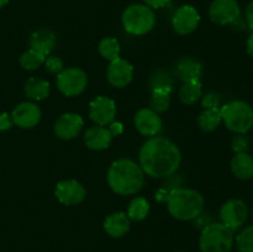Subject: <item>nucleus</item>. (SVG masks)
I'll return each instance as SVG.
<instances>
[{
    "instance_id": "nucleus-1",
    "label": "nucleus",
    "mask_w": 253,
    "mask_h": 252,
    "mask_svg": "<svg viewBox=\"0 0 253 252\" xmlns=\"http://www.w3.org/2000/svg\"><path fill=\"white\" fill-rule=\"evenodd\" d=\"M180 151L172 141L153 136L146 141L140 150V167L153 178L169 177L179 167Z\"/></svg>"
},
{
    "instance_id": "nucleus-2",
    "label": "nucleus",
    "mask_w": 253,
    "mask_h": 252,
    "mask_svg": "<svg viewBox=\"0 0 253 252\" xmlns=\"http://www.w3.org/2000/svg\"><path fill=\"white\" fill-rule=\"evenodd\" d=\"M106 178L109 187L116 194L131 195L142 188L145 173L133 161L123 158L111 163Z\"/></svg>"
},
{
    "instance_id": "nucleus-3",
    "label": "nucleus",
    "mask_w": 253,
    "mask_h": 252,
    "mask_svg": "<svg viewBox=\"0 0 253 252\" xmlns=\"http://www.w3.org/2000/svg\"><path fill=\"white\" fill-rule=\"evenodd\" d=\"M166 202L169 214L178 220L197 219L204 209V198L194 189L174 188Z\"/></svg>"
},
{
    "instance_id": "nucleus-4",
    "label": "nucleus",
    "mask_w": 253,
    "mask_h": 252,
    "mask_svg": "<svg viewBox=\"0 0 253 252\" xmlns=\"http://www.w3.org/2000/svg\"><path fill=\"white\" fill-rule=\"evenodd\" d=\"M222 121L226 127L235 133H246L253 126V108L242 100L225 104L221 109Z\"/></svg>"
},
{
    "instance_id": "nucleus-5",
    "label": "nucleus",
    "mask_w": 253,
    "mask_h": 252,
    "mask_svg": "<svg viewBox=\"0 0 253 252\" xmlns=\"http://www.w3.org/2000/svg\"><path fill=\"white\" fill-rule=\"evenodd\" d=\"M234 232L222 222H212L203 229L199 240L202 252H230L234 246Z\"/></svg>"
},
{
    "instance_id": "nucleus-6",
    "label": "nucleus",
    "mask_w": 253,
    "mask_h": 252,
    "mask_svg": "<svg viewBox=\"0 0 253 252\" xmlns=\"http://www.w3.org/2000/svg\"><path fill=\"white\" fill-rule=\"evenodd\" d=\"M155 24L156 15L147 5H131L123 14L124 29L135 36L146 35L155 27Z\"/></svg>"
},
{
    "instance_id": "nucleus-7",
    "label": "nucleus",
    "mask_w": 253,
    "mask_h": 252,
    "mask_svg": "<svg viewBox=\"0 0 253 252\" xmlns=\"http://www.w3.org/2000/svg\"><path fill=\"white\" fill-rule=\"evenodd\" d=\"M88 84L86 73L81 68L72 67L57 74V86L66 96H76L83 93Z\"/></svg>"
},
{
    "instance_id": "nucleus-8",
    "label": "nucleus",
    "mask_w": 253,
    "mask_h": 252,
    "mask_svg": "<svg viewBox=\"0 0 253 252\" xmlns=\"http://www.w3.org/2000/svg\"><path fill=\"white\" fill-rule=\"evenodd\" d=\"M221 222L232 232L237 231L249 217V208L240 199L227 200L220 209Z\"/></svg>"
},
{
    "instance_id": "nucleus-9",
    "label": "nucleus",
    "mask_w": 253,
    "mask_h": 252,
    "mask_svg": "<svg viewBox=\"0 0 253 252\" xmlns=\"http://www.w3.org/2000/svg\"><path fill=\"white\" fill-rule=\"evenodd\" d=\"M241 9L236 0H214L209 7V16L216 25H230L236 22Z\"/></svg>"
},
{
    "instance_id": "nucleus-10",
    "label": "nucleus",
    "mask_w": 253,
    "mask_h": 252,
    "mask_svg": "<svg viewBox=\"0 0 253 252\" xmlns=\"http://www.w3.org/2000/svg\"><path fill=\"white\" fill-rule=\"evenodd\" d=\"M116 115V104L106 96H96L89 104V116L99 126L109 125Z\"/></svg>"
},
{
    "instance_id": "nucleus-11",
    "label": "nucleus",
    "mask_w": 253,
    "mask_h": 252,
    "mask_svg": "<svg viewBox=\"0 0 253 252\" xmlns=\"http://www.w3.org/2000/svg\"><path fill=\"white\" fill-rule=\"evenodd\" d=\"M200 22V15L195 7L190 5H183L175 10L172 19L173 29L179 35H189L198 27Z\"/></svg>"
},
{
    "instance_id": "nucleus-12",
    "label": "nucleus",
    "mask_w": 253,
    "mask_h": 252,
    "mask_svg": "<svg viewBox=\"0 0 253 252\" xmlns=\"http://www.w3.org/2000/svg\"><path fill=\"white\" fill-rule=\"evenodd\" d=\"M86 190L78 180H62L56 187V197L64 205H76L84 200Z\"/></svg>"
},
{
    "instance_id": "nucleus-13",
    "label": "nucleus",
    "mask_w": 253,
    "mask_h": 252,
    "mask_svg": "<svg viewBox=\"0 0 253 252\" xmlns=\"http://www.w3.org/2000/svg\"><path fill=\"white\" fill-rule=\"evenodd\" d=\"M135 126L138 132L143 136L158 135L162 131V119L152 109H140L135 115Z\"/></svg>"
},
{
    "instance_id": "nucleus-14",
    "label": "nucleus",
    "mask_w": 253,
    "mask_h": 252,
    "mask_svg": "<svg viewBox=\"0 0 253 252\" xmlns=\"http://www.w3.org/2000/svg\"><path fill=\"white\" fill-rule=\"evenodd\" d=\"M108 82L115 88H124L127 85L133 77V67L126 59L118 58L110 62L106 72Z\"/></svg>"
},
{
    "instance_id": "nucleus-15",
    "label": "nucleus",
    "mask_w": 253,
    "mask_h": 252,
    "mask_svg": "<svg viewBox=\"0 0 253 252\" xmlns=\"http://www.w3.org/2000/svg\"><path fill=\"white\" fill-rule=\"evenodd\" d=\"M83 125V119L78 114H63L54 124V133L62 140H72L79 135Z\"/></svg>"
},
{
    "instance_id": "nucleus-16",
    "label": "nucleus",
    "mask_w": 253,
    "mask_h": 252,
    "mask_svg": "<svg viewBox=\"0 0 253 252\" xmlns=\"http://www.w3.org/2000/svg\"><path fill=\"white\" fill-rule=\"evenodd\" d=\"M12 121L21 128H31L41 120V110L34 103H21L12 110Z\"/></svg>"
},
{
    "instance_id": "nucleus-17",
    "label": "nucleus",
    "mask_w": 253,
    "mask_h": 252,
    "mask_svg": "<svg viewBox=\"0 0 253 252\" xmlns=\"http://www.w3.org/2000/svg\"><path fill=\"white\" fill-rule=\"evenodd\" d=\"M111 141H113V135L110 130L103 126H93L84 133V142L86 147L94 151L105 150L110 146Z\"/></svg>"
},
{
    "instance_id": "nucleus-18",
    "label": "nucleus",
    "mask_w": 253,
    "mask_h": 252,
    "mask_svg": "<svg viewBox=\"0 0 253 252\" xmlns=\"http://www.w3.org/2000/svg\"><path fill=\"white\" fill-rule=\"evenodd\" d=\"M56 36L52 31L41 29L35 31L30 37V47L43 56H48L56 46Z\"/></svg>"
},
{
    "instance_id": "nucleus-19",
    "label": "nucleus",
    "mask_w": 253,
    "mask_h": 252,
    "mask_svg": "<svg viewBox=\"0 0 253 252\" xmlns=\"http://www.w3.org/2000/svg\"><path fill=\"white\" fill-rule=\"evenodd\" d=\"M104 230L111 237H121L130 230V219L123 211L109 215L104 221Z\"/></svg>"
},
{
    "instance_id": "nucleus-20",
    "label": "nucleus",
    "mask_w": 253,
    "mask_h": 252,
    "mask_svg": "<svg viewBox=\"0 0 253 252\" xmlns=\"http://www.w3.org/2000/svg\"><path fill=\"white\" fill-rule=\"evenodd\" d=\"M175 73L183 82L200 81L203 76V66L200 62L193 58H183L178 62Z\"/></svg>"
},
{
    "instance_id": "nucleus-21",
    "label": "nucleus",
    "mask_w": 253,
    "mask_h": 252,
    "mask_svg": "<svg viewBox=\"0 0 253 252\" xmlns=\"http://www.w3.org/2000/svg\"><path fill=\"white\" fill-rule=\"evenodd\" d=\"M231 170L239 179L249 180L253 178V157L250 153H236L231 160Z\"/></svg>"
},
{
    "instance_id": "nucleus-22",
    "label": "nucleus",
    "mask_w": 253,
    "mask_h": 252,
    "mask_svg": "<svg viewBox=\"0 0 253 252\" xmlns=\"http://www.w3.org/2000/svg\"><path fill=\"white\" fill-rule=\"evenodd\" d=\"M25 94L32 100H43L49 94V83L40 78H30L25 84Z\"/></svg>"
},
{
    "instance_id": "nucleus-23",
    "label": "nucleus",
    "mask_w": 253,
    "mask_h": 252,
    "mask_svg": "<svg viewBox=\"0 0 253 252\" xmlns=\"http://www.w3.org/2000/svg\"><path fill=\"white\" fill-rule=\"evenodd\" d=\"M203 95V88L200 81L184 82L179 89V99L187 105L197 103Z\"/></svg>"
},
{
    "instance_id": "nucleus-24",
    "label": "nucleus",
    "mask_w": 253,
    "mask_h": 252,
    "mask_svg": "<svg viewBox=\"0 0 253 252\" xmlns=\"http://www.w3.org/2000/svg\"><path fill=\"white\" fill-rule=\"evenodd\" d=\"M222 118L219 108L215 109H205L199 116H198V125L203 131L211 132L216 130L221 124Z\"/></svg>"
},
{
    "instance_id": "nucleus-25",
    "label": "nucleus",
    "mask_w": 253,
    "mask_h": 252,
    "mask_svg": "<svg viewBox=\"0 0 253 252\" xmlns=\"http://www.w3.org/2000/svg\"><path fill=\"white\" fill-rule=\"evenodd\" d=\"M172 89H155L152 90L150 99V105L153 111L157 114L165 113L170 104Z\"/></svg>"
},
{
    "instance_id": "nucleus-26",
    "label": "nucleus",
    "mask_w": 253,
    "mask_h": 252,
    "mask_svg": "<svg viewBox=\"0 0 253 252\" xmlns=\"http://www.w3.org/2000/svg\"><path fill=\"white\" fill-rule=\"evenodd\" d=\"M148 211H150V203L146 200V198L137 197L130 203L126 215L132 221H142L148 215Z\"/></svg>"
},
{
    "instance_id": "nucleus-27",
    "label": "nucleus",
    "mask_w": 253,
    "mask_h": 252,
    "mask_svg": "<svg viewBox=\"0 0 253 252\" xmlns=\"http://www.w3.org/2000/svg\"><path fill=\"white\" fill-rule=\"evenodd\" d=\"M99 52L101 57H104L108 61L113 62L115 59L120 58V43L116 39L113 37H105L99 43Z\"/></svg>"
},
{
    "instance_id": "nucleus-28",
    "label": "nucleus",
    "mask_w": 253,
    "mask_h": 252,
    "mask_svg": "<svg viewBox=\"0 0 253 252\" xmlns=\"http://www.w3.org/2000/svg\"><path fill=\"white\" fill-rule=\"evenodd\" d=\"M44 59H46V56L35 51V49L30 48L26 52H24L21 57H20V66L24 69H26V71H35L41 64L44 63Z\"/></svg>"
},
{
    "instance_id": "nucleus-29",
    "label": "nucleus",
    "mask_w": 253,
    "mask_h": 252,
    "mask_svg": "<svg viewBox=\"0 0 253 252\" xmlns=\"http://www.w3.org/2000/svg\"><path fill=\"white\" fill-rule=\"evenodd\" d=\"M151 91L155 89H173V79L169 73L162 69L153 72L150 77Z\"/></svg>"
},
{
    "instance_id": "nucleus-30",
    "label": "nucleus",
    "mask_w": 253,
    "mask_h": 252,
    "mask_svg": "<svg viewBox=\"0 0 253 252\" xmlns=\"http://www.w3.org/2000/svg\"><path fill=\"white\" fill-rule=\"evenodd\" d=\"M235 242L240 252H253V225L242 230Z\"/></svg>"
},
{
    "instance_id": "nucleus-31",
    "label": "nucleus",
    "mask_w": 253,
    "mask_h": 252,
    "mask_svg": "<svg viewBox=\"0 0 253 252\" xmlns=\"http://www.w3.org/2000/svg\"><path fill=\"white\" fill-rule=\"evenodd\" d=\"M231 148L235 153H245L250 150V140L245 136V133H237L232 138Z\"/></svg>"
},
{
    "instance_id": "nucleus-32",
    "label": "nucleus",
    "mask_w": 253,
    "mask_h": 252,
    "mask_svg": "<svg viewBox=\"0 0 253 252\" xmlns=\"http://www.w3.org/2000/svg\"><path fill=\"white\" fill-rule=\"evenodd\" d=\"M44 67L52 74H59L63 71V61L57 56H48L44 59Z\"/></svg>"
},
{
    "instance_id": "nucleus-33",
    "label": "nucleus",
    "mask_w": 253,
    "mask_h": 252,
    "mask_svg": "<svg viewBox=\"0 0 253 252\" xmlns=\"http://www.w3.org/2000/svg\"><path fill=\"white\" fill-rule=\"evenodd\" d=\"M220 105V95L215 91H210V93L205 94L203 96L202 106L204 109H215L219 108Z\"/></svg>"
},
{
    "instance_id": "nucleus-34",
    "label": "nucleus",
    "mask_w": 253,
    "mask_h": 252,
    "mask_svg": "<svg viewBox=\"0 0 253 252\" xmlns=\"http://www.w3.org/2000/svg\"><path fill=\"white\" fill-rule=\"evenodd\" d=\"M12 124V118L10 114L7 113H1L0 114V131H7L11 128Z\"/></svg>"
},
{
    "instance_id": "nucleus-35",
    "label": "nucleus",
    "mask_w": 253,
    "mask_h": 252,
    "mask_svg": "<svg viewBox=\"0 0 253 252\" xmlns=\"http://www.w3.org/2000/svg\"><path fill=\"white\" fill-rule=\"evenodd\" d=\"M151 9H161L169 2V0H143Z\"/></svg>"
},
{
    "instance_id": "nucleus-36",
    "label": "nucleus",
    "mask_w": 253,
    "mask_h": 252,
    "mask_svg": "<svg viewBox=\"0 0 253 252\" xmlns=\"http://www.w3.org/2000/svg\"><path fill=\"white\" fill-rule=\"evenodd\" d=\"M246 21L250 29L253 31V0L246 7Z\"/></svg>"
},
{
    "instance_id": "nucleus-37",
    "label": "nucleus",
    "mask_w": 253,
    "mask_h": 252,
    "mask_svg": "<svg viewBox=\"0 0 253 252\" xmlns=\"http://www.w3.org/2000/svg\"><path fill=\"white\" fill-rule=\"evenodd\" d=\"M109 130H110L111 135L118 136V135H120V133H123L124 126H123V124H121V123H111V126H110V128H109Z\"/></svg>"
},
{
    "instance_id": "nucleus-38",
    "label": "nucleus",
    "mask_w": 253,
    "mask_h": 252,
    "mask_svg": "<svg viewBox=\"0 0 253 252\" xmlns=\"http://www.w3.org/2000/svg\"><path fill=\"white\" fill-rule=\"evenodd\" d=\"M246 49H247V53H249L253 58V34L249 37V40H247Z\"/></svg>"
},
{
    "instance_id": "nucleus-39",
    "label": "nucleus",
    "mask_w": 253,
    "mask_h": 252,
    "mask_svg": "<svg viewBox=\"0 0 253 252\" xmlns=\"http://www.w3.org/2000/svg\"><path fill=\"white\" fill-rule=\"evenodd\" d=\"M7 2H9V0H0V9H1V7H4Z\"/></svg>"
},
{
    "instance_id": "nucleus-40",
    "label": "nucleus",
    "mask_w": 253,
    "mask_h": 252,
    "mask_svg": "<svg viewBox=\"0 0 253 252\" xmlns=\"http://www.w3.org/2000/svg\"><path fill=\"white\" fill-rule=\"evenodd\" d=\"M252 219H253V212H252Z\"/></svg>"
},
{
    "instance_id": "nucleus-41",
    "label": "nucleus",
    "mask_w": 253,
    "mask_h": 252,
    "mask_svg": "<svg viewBox=\"0 0 253 252\" xmlns=\"http://www.w3.org/2000/svg\"><path fill=\"white\" fill-rule=\"evenodd\" d=\"M252 127H253V126H252Z\"/></svg>"
}]
</instances>
